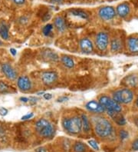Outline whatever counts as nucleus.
Returning a JSON list of instances; mask_svg holds the SVG:
<instances>
[{"label":"nucleus","instance_id":"nucleus-21","mask_svg":"<svg viewBox=\"0 0 138 152\" xmlns=\"http://www.w3.org/2000/svg\"><path fill=\"white\" fill-rule=\"evenodd\" d=\"M120 42L118 39H114L110 42V48L112 52H118L120 49Z\"/></svg>","mask_w":138,"mask_h":152},{"label":"nucleus","instance_id":"nucleus-19","mask_svg":"<svg viewBox=\"0 0 138 152\" xmlns=\"http://www.w3.org/2000/svg\"><path fill=\"white\" fill-rule=\"evenodd\" d=\"M61 62L68 69H73L74 67V61L72 58L67 56H63L61 58Z\"/></svg>","mask_w":138,"mask_h":152},{"label":"nucleus","instance_id":"nucleus-5","mask_svg":"<svg viewBox=\"0 0 138 152\" xmlns=\"http://www.w3.org/2000/svg\"><path fill=\"white\" fill-rule=\"evenodd\" d=\"M101 105L103 106L104 110L106 111H112L120 113L122 111V108L120 104H118V102H114L112 98H109L106 95H102L100 97L99 102Z\"/></svg>","mask_w":138,"mask_h":152},{"label":"nucleus","instance_id":"nucleus-32","mask_svg":"<svg viewBox=\"0 0 138 152\" xmlns=\"http://www.w3.org/2000/svg\"><path fill=\"white\" fill-rule=\"evenodd\" d=\"M68 100V98L66 96H62V97H60V98L58 99V102H67Z\"/></svg>","mask_w":138,"mask_h":152},{"label":"nucleus","instance_id":"nucleus-9","mask_svg":"<svg viewBox=\"0 0 138 152\" xmlns=\"http://www.w3.org/2000/svg\"><path fill=\"white\" fill-rule=\"evenodd\" d=\"M17 86L21 91H26L31 88V82L27 76H20L17 81Z\"/></svg>","mask_w":138,"mask_h":152},{"label":"nucleus","instance_id":"nucleus-31","mask_svg":"<svg viewBox=\"0 0 138 152\" xmlns=\"http://www.w3.org/2000/svg\"><path fill=\"white\" fill-rule=\"evenodd\" d=\"M8 110L6 109L5 108H0V115L2 116H5V115H7Z\"/></svg>","mask_w":138,"mask_h":152},{"label":"nucleus","instance_id":"nucleus-11","mask_svg":"<svg viewBox=\"0 0 138 152\" xmlns=\"http://www.w3.org/2000/svg\"><path fill=\"white\" fill-rule=\"evenodd\" d=\"M80 47H81V52L85 54H90L94 49L93 43L88 38H84L81 39L80 41Z\"/></svg>","mask_w":138,"mask_h":152},{"label":"nucleus","instance_id":"nucleus-6","mask_svg":"<svg viewBox=\"0 0 138 152\" xmlns=\"http://www.w3.org/2000/svg\"><path fill=\"white\" fill-rule=\"evenodd\" d=\"M109 37L106 32H99L96 36V46L100 51H104L108 46Z\"/></svg>","mask_w":138,"mask_h":152},{"label":"nucleus","instance_id":"nucleus-35","mask_svg":"<svg viewBox=\"0 0 138 152\" xmlns=\"http://www.w3.org/2000/svg\"><path fill=\"white\" fill-rule=\"evenodd\" d=\"M35 152H47V151H46L45 148H37L36 150H35Z\"/></svg>","mask_w":138,"mask_h":152},{"label":"nucleus","instance_id":"nucleus-12","mask_svg":"<svg viewBox=\"0 0 138 152\" xmlns=\"http://www.w3.org/2000/svg\"><path fill=\"white\" fill-rule=\"evenodd\" d=\"M2 72L5 74L6 78L10 80H15L17 78V73L15 70L11 65L8 63H5L2 65Z\"/></svg>","mask_w":138,"mask_h":152},{"label":"nucleus","instance_id":"nucleus-34","mask_svg":"<svg viewBox=\"0 0 138 152\" xmlns=\"http://www.w3.org/2000/svg\"><path fill=\"white\" fill-rule=\"evenodd\" d=\"M13 1L17 5H22V4H23L26 2V0H13Z\"/></svg>","mask_w":138,"mask_h":152},{"label":"nucleus","instance_id":"nucleus-41","mask_svg":"<svg viewBox=\"0 0 138 152\" xmlns=\"http://www.w3.org/2000/svg\"><path fill=\"white\" fill-rule=\"evenodd\" d=\"M137 106L138 107V98H137Z\"/></svg>","mask_w":138,"mask_h":152},{"label":"nucleus","instance_id":"nucleus-36","mask_svg":"<svg viewBox=\"0 0 138 152\" xmlns=\"http://www.w3.org/2000/svg\"><path fill=\"white\" fill-rule=\"evenodd\" d=\"M44 98H45L46 100H49V99H51L52 98V95L51 94H45Z\"/></svg>","mask_w":138,"mask_h":152},{"label":"nucleus","instance_id":"nucleus-23","mask_svg":"<svg viewBox=\"0 0 138 152\" xmlns=\"http://www.w3.org/2000/svg\"><path fill=\"white\" fill-rule=\"evenodd\" d=\"M53 28H54L53 25H52V24L46 25V26H45L42 29L43 34H44L45 35H46V36H48V35H51V33H52V30H53Z\"/></svg>","mask_w":138,"mask_h":152},{"label":"nucleus","instance_id":"nucleus-16","mask_svg":"<svg viewBox=\"0 0 138 152\" xmlns=\"http://www.w3.org/2000/svg\"><path fill=\"white\" fill-rule=\"evenodd\" d=\"M124 82L127 86L131 88H136L138 86V76L136 75L127 76L124 79Z\"/></svg>","mask_w":138,"mask_h":152},{"label":"nucleus","instance_id":"nucleus-26","mask_svg":"<svg viewBox=\"0 0 138 152\" xmlns=\"http://www.w3.org/2000/svg\"><path fill=\"white\" fill-rule=\"evenodd\" d=\"M8 90H9V86H8L6 84L4 83V82H0V92H7Z\"/></svg>","mask_w":138,"mask_h":152},{"label":"nucleus","instance_id":"nucleus-8","mask_svg":"<svg viewBox=\"0 0 138 152\" xmlns=\"http://www.w3.org/2000/svg\"><path fill=\"white\" fill-rule=\"evenodd\" d=\"M41 78L43 84H45V86H51L57 81L58 75L57 73L52 71H47L42 74Z\"/></svg>","mask_w":138,"mask_h":152},{"label":"nucleus","instance_id":"nucleus-14","mask_svg":"<svg viewBox=\"0 0 138 152\" xmlns=\"http://www.w3.org/2000/svg\"><path fill=\"white\" fill-rule=\"evenodd\" d=\"M130 12V6L127 3L120 4L119 6L117 7V13L120 17H126Z\"/></svg>","mask_w":138,"mask_h":152},{"label":"nucleus","instance_id":"nucleus-27","mask_svg":"<svg viewBox=\"0 0 138 152\" xmlns=\"http://www.w3.org/2000/svg\"><path fill=\"white\" fill-rule=\"evenodd\" d=\"M119 136H120V138L121 140L127 139V137H128V136H129L128 132H127V131H125V130L120 131Z\"/></svg>","mask_w":138,"mask_h":152},{"label":"nucleus","instance_id":"nucleus-4","mask_svg":"<svg viewBox=\"0 0 138 152\" xmlns=\"http://www.w3.org/2000/svg\"><path fill=\"white\" fill-rule=\"evenodd\" d=\"M113 100L118 104H130L134 99V93L129 88H123L113 94Z\"/></svg>","mask_w":138,"mask_h":152},{"label":"nucleus","instance_id":"nucleus-37","mask_svg":"<svg viewBox=\"0 0 138 152\" xmlns=\"http://www.w3.org/2000/svg\"><path fill=\"white\" fill-rule=\"evenodd\" d=\"M20 101L22 102H28V101H29V98H26V97H22V98H20Z\"/></svg>","mask_w":138,"mask_h":152},{"label":"nucleus","instance_id":"nucleus-22","mask_svg":"<svg viewBox=\"0 0 138 152\" xmlns=\"http://www.w3.org/2000/svg\"><path fill=\"white\" fill-rule=\"evenodd\" d=\"M73 149L74 152H85L86 145L82 142H77L74 145Z\"/></svg>","mask_w":138,"mask_h":152},{"label":"nucleus","instance_id":"nucleus-18","mask_svg":"<svg viewBox=\"0 0 138 152\" xmlns=\"http://www.w3.org/2000/svg\"><path fill=\"white\" fill-rule=\"evenodd\" d=\"M81 124H82V129L85 133H88L91 130V125H90V121L86 115L83 114L81 117Z\"/></svg>","mask_w":138,"mask_h":152},{"label":"nucleus","instance_id":"nucleus-20","mask_svg":"<svg viewBox=\"0 0 138 152\" xmlns=\"http://www.w3.org/2000/svg\"><path fill=\"white\" fill-rule=\"evenodd\" d=\"M0 36L5 40L9 39V28L4 22L0 23Z\"/></svg>","mask_w":138,"mask_h":152},{"label":"nucleus","instance_id":"nucleus-1","mask_svg":"<svg viewBox=\"0 0 138 152\" xmlns=\"http://www.w3.org/2000/svg\"><path fill=\"white\" fill-rule=\"evenodd\" d=\"M94 131L96 134L101 138L110 137L114 134L113 127L110 121L102 117L94 118Z\"/></svg>","mask_w":138,"mask_h":152},{"label":"nucleus","instance_id":"nucleus-28","mask_svg":"<svg viewBox=\"0 0 138 152\" xmlns=\"http://www.w3.org/2000/svg\"><path fill=\"white\" fill-rule=\"evenodd\" d=\"M88 144L91 145V147H92V148L94 149V150H99V147H98V143L96 142L94 140H90V141H88Z\"/></svg>","mask_w":138,"mask_h":152},{"label":"nucleus","instance_id":"nucleus-40","mask_svg":"<svg viewBox=\"0 0 138 152\" xmlns=\"http://www.w3.org/2000/svg\"><path fill=\"white\" fill-rule=\"evenodd\" d=\"M134 122H135V124H136L137 126L138 127V118H136V119H135Z\"/></svg>","mask_w":138,"mask_h":152},{"label":"nucleus","instance_id":"nucleus-15","mask_svg":"<svg viewBox=\"0 0 138 152\" xmlns=\"http://www.w3.org/2000/svg\"><path fill=\"white\" fill-rule=\"evenodd\" d=\"M54 25H55V28L58 30L59 32H64V30L66 29V24H65V21L61 16H57L54 20Z\"/></svg>","mask_w":138,"mask_h":152},{"label":"nucleus","instance_id":"nucleus-42","mask_svg":"<svg viewBox=\"0 0 138 152\" xmlns=\"http://www.w3.org/2000/svg\"><path fill=\"white\" fill-rule=\"evenodd\" d=\"M2 45V42H1V40H0V45Z\"/></svg>","mask_w":138,"mask_h":152},{"label":"nucleus","instance_id":"nucleus-33","mask_svg":"<svg viewBox=\"0 0 138 152\" xmlns=\"http://www.w3.org/2000/svg\"><path fill=\"white\" fill-rule=\"evenodd\" d=\"M50 17H51V15H50V14H45V15L43 16V22H46V21L49 20Z\"/></svg>","mask_w":138,"mask_h":152},{"label":"nucleus","instance_id":"nucleus-39","mask_svg":"<svg viewBox=\"0 0 138 152\" xmlns=\"http://www.w3.org/2000/svg\"><path fill=\"white\" fill-rule=\"evenodd\" d=\"M10 52H11V53L13 56H15V55H16V50H15V48H11V49H10Z\"/></svg>","mask_w":138,"mask_h":152},{"label":"nucleus","instance_id":"nucleus-3","mask_svg":"<svg viewBox=\"0 0 138 152\" xmlns=\"http://www.w3.org/2000/svg\"><path fill=\"white\" fill-rule=\"evenodd\" d=\"M35 128L41 136L46 137H51L55 133V128L48 120L45 118L39 119L35 123Z\"/></svg>","mask_w":138,"mask_h":152},{"label":"nucleus","instance_id":"nucleus-13","mask_svg":"<svg viewBox=\"0 0 138 152\" xmlns=\"http://www.w3.org/2000/svg\"><path fill=\"white\" fill-rule=\"evenodd\" d=\"M127 47L129 51L134 54H138V37L131 36L127 40Z\"/></svg>","mask_w":138,"mask_h":152},{"label":"nucleus","instance_id":"nucleus-7","mask_svg":"<svg viewBox=\"0 0 138 152\" xmlns=\"http://www.w3.org/2000/svg\"><path fill=\"white\" fill-rule=\"evenodd\" d=\"M99 16L103 20H111L115 17L116 15V12L114 10V9L111 6H105V7L101 8L99 10Z\"/></svg>","mask_w":138,"mask_h":152},{"label":"nucleus","instance_id":"nucleus-2","mask_svg":"<svg viewBox=\"0 0 138 152\" xmlns=\"http://www.w3.org/2000/svg\"><path fill=\"white\" fill-rule=\"evenodd\" d=\"M62 126L64 129L68 133L76 134L82 130L81 119L78 116H74L72 118H67L62 121Z\"/></svg>","mask_w":138,"mask_h":152},{"label":"nucleus","instance_id":"nucleus-24","mask_svg":"<svg viewBox=\"0 0 138 152\" xmlns=\"http://www.w3.org/2000/svg\"><path fill=\"white\" fill-rule=\"evenodd\" d=\"M114 121H116L117 124H118V125H120V126H123V125H124V124H126L125 118H124L122 115H120V114L117 116L116 118L114 119Z\"/></svg>","mask_w":138,"mask_h":152},{"label":"nucleus","instance_id":"nucleus-10","mask_svg":"<svg viewBox=\"0 0 138 152\" xmlns=\"http://www.w3.org/2000/svg\"><path fill=\"white\" fill-rule=\"evenodd\" d=\"M85 108L88 111L91 112H94V113H103L105 111L104 108L99 102H95V101H91L88 102L85 105Z\"/></svg>","mask_w":138,"mask_h":152},{"label":"nucleus","instance_id":"nucleus-17","mask_svg":"<svg viewBox=\"0 0 138 152\" xmlns=\"http://www.w3.org/2000/svg\"><path fill=\"white\" fill-rule=\"evenodd\" d=\"M70 15L72 16L77 17V18H79V19H84V20H86V19H88V15L86 12L83 11L81 10H72L70 11Z\"/></svg>","mask_w":138,"mask_h":152},{"label":"nucleus","instance_id":"nucleus-25","mask_svg":"<svg viewBox=\"0 0 138 152\" xmlns=\"http://www.w3.org/2000/svg\"><path fill=\"white\" fill-rule=\"evenodd\" d=\"M45 58H48V59L52 60V61H57L58 58L57 55L52 52H45Z\"/></svg>","mask_w":138,"mask_h":152},{"label":"nucleus","instance_id":"nucleus-30","mask_svg":"<svg viewBox=\"0 0 138 152\" xmlns=\"http://www.w3.org/2000/svg\"><path fill=\"white\" fill-rule=\"evenodd\" d=\"M32 117H33V114H32V113L27 114V115H24V116H23V117L22 118V121L28 120V119H31Z\"/></svg>","mask_w":138,"mask_h":152},{"label":"nucleus","instance_id":"nucleus-38","mask_svg":"<svg viewBox=\"0 0 138 152\" xmlns=\"http://www.w3.org/2000/svg\"><path fill=\"white\" fill-rule=\"evenodd\" d=\"M52 2H53L54 3H62L63 0H51Z\"/></svg>","mask_w":138,"mask_h":152},{"label":"nucleus","instance_id":"nucleus-29","mask_svg":"<svg viewBox=\"0 0 138 152\" xmlns=\"http://www.w3.org/2000/svg\"><path fill=\"white\" fill-rule=\"evenodd\" d=\"M132 149L134 151H138V138H137L132 144Z\"/></svg>","mask_w":138,"mask_h":152}]
</instances>
